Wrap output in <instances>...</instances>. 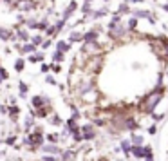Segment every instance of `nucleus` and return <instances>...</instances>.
Instances as JSON below:
<instances>
[{
    "mask_svg": "<svg viewBox=\"0 0 168 161\" xmlns=\"http://www.w3.org/2000/svg\"><path fill=\"white\" fill-rule=\"evenodd\" d=\"M165 98V87H157L154 89L152 92H148L145 96V102L141 105V109L145 110L146 114H154V109L159 105V102Z\"/></svg>",
    "mask_w": 168,
    "mask_h": 161,
    "instance_id": "obj_1",
    "label": "nucleus"
},
{
    "mask_svg": "<svg viewBox=\"0 0 168 161\" xmlns=\"http://www.w3.org/2000/svg\"><path fill=\"white\" fill-rule=\"evenodd\" d=\"M81 51L85 53V54H89L90 58H94V56H100V54H101V45L98 44V42H85Z\"/></svg>",
    "mask_w": 168,
    "mask_h": 161,
    "instance_id": "obj_2",
    "label": "nucleus"
},
{
    "mask_svg": "<svg viewBox=\"0 0 168 161\" xmlns=\"http://www.w3.org/2000/svg\"><path fill=\"white\" fill-rule=\"evenodd\" d=\"M31 105H33V109L38 110L42 109V107H47V105H51V98L45 94H38V96H33L31 98Z\"/></svg>",
    "mask_w": 168,
    "mask_h": 161,
    "instance_id": "obj_3",
    "label": "nucleus"
},
{
    "mask_svg": "<svg viewBox=\"0 0 168 161\" xmlns=\"http://www.w3.org/2000/svg\"><path fill=\"white\" fill-rule=\"evenodd\" d=\"M127 33H128V29L125 27L123 24H117V25H109V35H110V38H116V40H119V38H125V36H127Z\"/></svg>",
    "mask_w": 168,
    "mask_h": 161,
    "instance_id": "obj_4",
    "label": "nucleus"
},
{
    "mask_svg": "<svg viewBox=\"0 0 168 161\" xmlns=\"http://www.w3.org/2000/svg\"><path fill=\"white\" fill-rule=\"evenodd\" d=\"M35 0H20V2H16L15 8H18V11H22V13H29L35 9Z\"/></svg>",
    "mask_w": 168,
    "mask_h": 161,
    "instance_id": "obj_5",
    "label": "nucleus"
},
{
    "mask_svg": "<svg viewBox=\"0 0 168 161\" xmlns=\"http://www.w3.org/2000/svg\"><path fill=\"white\" fill-rule=\"evenodd\" d=\"M76 8H78V4H76V0H73V2L67 6V9L63 11V15H62V20H63V22H67V20L71 18V15H73L74 11H76Z\"/></svg>",
    "mask_w": 168,
    "mask_h": 161,
    "instance_id": "obj_6",
    "label": "nucleus"
},
{
    "mask_svg": "<svg viewBox=\"0 0 168 161\" xmlns=\"http://www.w3.org/2000/svg\"><path fill=\"white\" fill-rule=\"evenodd\" d=\"M15 35H16V40H20V42H29V33H27V29H24V27H18L16 25V31H15Z\"/></svg>",
    "mask_w": 168,
    "mask_h": 161,
    "instance_id": "obj_7",
    "label": "nucleus"
},
{
    "mask_svg": "<svg viewBox=\"0 0 168 161\" xmlns=\"http://www.w3.org/2000/svg\"><path fill=\"white\" fill-rule=\"evenodd\" d=\"M81 40H83V42H96V40H98V31L90 29V31H87V33H81Z\"/></svg>",
    "mask_w": 168,
    "mask_h": 161,
    "instance_id": "obj_8",
    "label": "nucleus"
},
{
    "mask_svg": "<svg viewBox=\"0 0 168 161\" xmlns=\"http://www.w3.org/2000/svg\"><path fill=\"white\" fill-rule=\"evenodd\" d=\"M35 51H36V47L31 44V42H27V44H24L22 47H20V54H35Z\"/></svg>",
    "mask_w": 168,
    "mask_h": 161,
    "instance_id": "obj_9",
    "label": "nucleus"
},
{
    "mask_svg": "<svg viewBox=\"0 0 168 161\" xmlns=\"http://www.w3.org/2000/svg\"><path fill=\"white\" fill-rule=\"evenodd\" d=\"M130 13H132L134 18H150V13L145 11V9H134V11H130Z\"/></svg>",
    "mask_w": 168,
    "mask_h": 161,
    "instance_id": "obj_10",
    "label": "nucleus"
},
{
    "mask_svg": "<svg viewBox=\"0 0 168 161\" xmlns=\"http://www.w3.org/2000/svg\"><path fill=\"white\" fill-rule=\"evenodd\" d=\"M11 36H13V33H11L9 29H6V27H2V25H0V40L8 42V40H11Z\"/></svg>",
    "mask_w": 168,
    "mask_h": 161,
    "instance_id": "obj_11",
    "label": "nucleus"
},
{
    "mask_svg": "<svg viewBox=\"0 0 168 161\" xmlns=\"http://www.w3.org/2000/svg\"><path fill=\"white\" fill-rule=\"evenodd\" d=\"M132 9H130V6L127 4V2H121L119 4V8H117V15H128Z\"/></svg>",
    "mask_w": 168,
    "mask_h": 161,
    "instance_id": "obj_12",
    "label": "nucleus"
},
{
    "mask_svg": "<svg viewBox=\"0 0 168 161\" xmlns=\"http://www.w3.org/2000/svg\"><path fill=\"white\" fill-rule=\"evenodd\" d=\"M69 47H71V44H67V42H62V40H60L58 44H56V51H60V53H63V54H65V53L69 51Z\"/></svg>",
    "mask_w": 168,
    "mask_h": 161,
    "instance_id": "obj_13",
    "label": "nucleus"
},
{
    "mask_svg": "<svg viewBox=\"0 0 168 161\" xmlns=\"http://www.w3.org/2000/svg\"><path fill=\"white\" fill-rule=\"evenodd\" d=\"M18 89H20V98H25V96H27V91H29L27 83H25V81H18Z\"/></svg>",
    "mask_w": 168,
    "mask_h": 161,
    "instance_id": "obj_14",
    "label": "nucleus"
},
{
    "mask_svg": "<svg viewBox=\"0 0 168 161\" xmlns=\"http://www.w3.org/2000/svg\"><path fill=\"white\" fill-rule=\"evenodd\" d=\"M74 42H81V33H78V31H73V33H71L69 44H74Z\"/></svg>",
    "mask_w": 168,
    "mask_h": 161,
    "instance_id": "obj_15",
    "label": "nucleus"
},
{
    "mask_svg": "<svg viewBox=\"0 0 168 161\" xmlns=\"http://www.w3.org/2000/svg\"><path fill=\"white\" fill-rule=\"evenodd\" d=\"M24 24H25V27H27V29H36L38 20H36V18H27Z\"/></svg>",
    "mask_w": 168,
    "mask_h": 161,
    "instance_id": "obj_16",
    "label": "nucleus"
},
{
    "mask_svg": "<svg viewBox=\"0 0 168 161\" xmlns=\"http://www.w3.org/2000/svg\"><path fill=\"white\" fill-rule=\"evenodd\" d=\"M24 67H25V60L18 58V60L15 62V71H16V73H22V71H24Z\"/></svg>",
    "mask_w": 168,
    "mask_h": 161,
    "instance_id": "obj_17",
    "label": "nucleus"
},
{
    "mask_svg": "<svg viewBox=\"0 0 168 161\" xmlns=\"http://www.w3.org/2000/svg\"><path fill=\"white\" fill-rule=\"evenodd\" d=\"M42 60H44V53H36V54H31L29 56L31 64H36V62H42Z\"/></svg>",
    "mask_w": 168,
    "mask_h": 161,
    "instance_id": "obj_18",
    "label": "nucleus"
},
{
    "mask_svg": "<svg viewBox=\"0 0 168 161\" xmlns=\"http://www.w3.org/2000/svg\"><path fill=\"white\" fill-rule=\"evenodd\" d=\"M107 13H109V9H107V8H101L100 11H94V13H92V18H94V20H98V18H101V16L107 15Z\"/></svg>",
    "mask_w": 168,
    "mask_h": 161,
    "instance_id": "obj_19",
    "label": "nucleus"
},
{
    "mask_svg": "<svg viewBox=\"0 0 168 161\" xmlns=\"http://www.w3.org/2000/svg\"><path fill=\"white\" fill-rule=\"evenodd\" d=\"M163 42V51H161V56L168 62V40H161Z\"/></svg>",
    "mask_w": 168,
    "mask_h": 161,
    "instance_id": "obj_20",
    "label": "nucleus"
},
{
    "mask_svg": "<svg viewBox=\"0 0 168 161\" xmlns=\"http://www.w3.org/2000/svg\"><path fill=\"white\" fill-rule=\"evenodd\" d=\"M47 27H49V20H47V18H42L36 25V29H40V31H45Z\"/></svg>",
    "mask_w": 168,
    "mask_h": 161,
    "instance_id": "obj_21",
    "label": "nucleus"
},
{
    "mask_svg": "<svg viewBox=\"0 0 168 161\" xmlns=\"http://www.w3.org/2000/svg\"><path fill=\"white\" fill-rule=\"evenodd\" d=\"M52 62H54V64H60V62H63V53L54 51V54H52Z\"/></svg>",
    "mask_w": 168,
    "mask_h": 161,
    "instance_id": "obj_22",
    "label": "nucleus"
},
{
    "mask_svg": "<svg viewBox=\"0 0 168 161\" xmlns=\"http://www.w3.org/2000/svg\"><path fill=\"white\" fill-rule=\"evenodd\" d=\"M132 143H134V147H141L143 145V136L134 134V136H132Z\"/></svg>",
    "mask_w": 168,
    "mask_h": 161,
    "instance_id": "obj_23",
    "label": "nucleus"
},
{
    "mask_svg": "<svg viewBox=\"0 0 168 161\" xmlns=\"http://www.w3.org/2000/svg\"><path fill=\"white\" fill-rule=\"evenodd\" d=\"M44 152H49V154H58V147H54V145H45L44 147Z\"/></svg>",
    "mask_w": 168,
    "mask_h": 161,
    "instance_id": "obj_24",
    "label": "nucleus"
},
{
    "mask_svg": "<svg viewBox=\"0 0 168 161\" xmlns=\"http://www.w3.org/2000/svg\"><path fill=\"white\" fill-rule=\"evenodd\" d=\"M42 42H44V36H42V35H36V36H33V40H31V44L35 45V47H36V45H42Z\"/></svg>",
    "mask_w": 168,
    "mask_h": 161,
    "instance_id": "obj_25",
    "label": "nucleus"
},
{
    "mask_svg": "<svg viewBox=\"0 0 168 161\" xmlns=\"http://www.w3.org/2000/svg\"><path fill=\"white\" fill-rule=\"evenodd\" d=\"M81 13H83V15H89V13H92V6H90L89 2H85V4L81 6Z\"/></svg>",
    "mask_w": 168,
    "mask_h": 161,
    "instance_id": "obj_26",
    "label": "nucleus"
},
{
    "mask_svg": "<svg viewBox=\"0 0 168 161\" xmlns=\"http://www.w3.org/2000/svg\"><path fill=\"white\" fill-rule=\"evenodd\" d=\"M136 27H138V18H134V16H132L130 20H128V27H127V29H128V31H134Z\"/></svg>",
    "mask_w": 168,
    "mask_h": 161,
    "instance_id": "obj_27",
    "label": "nucleus"
},
{
    "mask_svg": "<svg viewBox=\"0 0 168 161\" xmlns=\"http://www.w3.org/2000/svg\"><path fill=\"white\" fill-rule=\"evenodd\" d=\"M8 112H9V114H11V118H15L16 114L20 112V109H18V107H16L15 103H13V105H11V107H9V109H8Z\"/></svg>",
    "mask_w": 168,
    "mask_h": 161,
    "instance_id": "obj_28",
    "label": "nucleus"
},
{
    "mask_svg": "<svg viewBox=\"0 0 168 161\" xmlns=\"http://www.w3.org/2000/svg\"><path fill=\"white\" fill-rule=\"evenodd\" d=\"M117 24H121V15H117L116 13V15L112 16V20H110L109 25H117Z\"/></svg>",
    "mask_w": 168,
    "mask_h": 161,
    "instance_id": "obj_29",
    "label": "nucleus"
},
{
    "mask_svg": "<svg viewBox=\"0 0 168 161\" xmlns=\"http://www.w3.org/2000/svg\"><path fill=\"white\" fill-rule=\"evenodd\" d=\"M8 78H9L8 71H6V69H2V67H0V83H2V81H4V80H8Z\"/></svg>",
    "mask_w": 168,
    "mask_h": 161,
    "instance_id": "obj_30",
    "label": "nucleus"
},
{
    "mask_svg": "<svg viewBox=\"0 0 168 161\" xmlns=\"http://www.w3.org/2000/svg\"><path fill=\"white\" fill-rule=\"evenodd\" d=\"M54 33H56V27H54V25H49V27L45 29V35H47V36H54Z\"/></svg>",
    "mask_w": 168,
    "mask_h": 161,
    "instance_id": "obj_31",
    "label": "nucleus"
},
{
    "mask_svg": "<svg viewBox=\"0 0 168 161\" xmlns=\"http://www.w3.org/2000/svg\"><path fill=\"white\" fill-rule=\"evenodd\" d=\"M65 24H67V22H63V20H58V24L54 25V27H56V33H58V31H62V29H63V27H65Z\"/></svg>",
    "mask_w": 168,
    "mask_h": 161,
    "instance_id": "obj_32",
    "label": "nucleus"
},
{
    "mask_svg": "<svg viewBox=\"0 0 168 161\" xmlns=\"http://www.w3.org/2000/svg\"><path fill=\"white\" fill-rule=\"evenodd\" d=\"M121 148H123L125 152H128V150H130V143H128V141H121Z\"/></svg>",
    "mask_w": 168,
    "mask_h": 161,
    "instance_id": "obj_33",
    "label": "nucleus"
},
{
    "mask_svg": "<svg viewBox=\"0 0 168 161\" xmlns=\"http://www.w3.org/2000/svg\"><path fill=\"white\" fill-rule=\"evenodd\" d=\"M49 69H51V64H42V65H40V71H42V73H47Z\"/></svg>",
    "mask_w": 168,
    "mask_h": 161,
    "instance_id": "obj_34",
    "label": "nucleus"
},
{
    "mask_svg": "<svg viewBox=\"0 0 168 161\" xmlns=\"http://www.w3.org/2000/svg\"><path fill=\"white\" fill-rule=\"evenodd\" d=\"M45 81H47V83H51V85H56V80H54V76H51V74H47Z\"/></svg>",
    "mask_w": 168,
    "mask_h": 161,
    "instance_id": "obj_35",
    "label": "nucleus"
},
{
    "mask_svg": "<svg viewBox=\"0 0 168 161\" xmlns=\"http://www.w3.org/2000/svg\"><path fill=\"white\" fill-rule=\"evenodd\" d=\"M51 69L54 73H60V71H62V65H60V64H51Z\"/></svg>",
    "mask_w": 168,
    "mask_h": 161,
    "instance_id": "obj_36",
    "label": "nucleus"
},
{
    "mask_svg": "<svg viewBox=\"0 0 168 161\" xmlns=\"http://www.w3.org/2000/svg\"><path fill=\"white\" fill-rule=\"evenodd\" d=\"M49 47H51V40L47 38V40H44V42H42V49H49Z\"/></svg>",
    "mask_w": 168,
    "mask_h": 161,
    "instance_id": "obj_37",
    "label": "nucleus"
},
{
    "mask_svg": "<svg viewBox=\"0 0 168 161\" xmlns=\"http://www.w3.org/2000/svg\"><path fill=\"white\" fill-rule=\"evenodd\" d=\"M47 139L54 143V141H58V134H47Z\"/></svg>",
    "mask_w": 168,
    "mask_h": 161,
    "instance_id": "obj_38",
    "label": "nucleus"
},
{
    "mask_svg": "<svg viewBox=\"0 0 168 161\" xmlns=\"http://www.w3.org/2000/svg\"><path fill=\"white\" fill-rule=\"evenodd\" d=\"M51 123H52V125H62V121H60V118H58V116H54Z\"/></svg>",
    "mask_w": 168,
    "mask_h": 161,
    "instance_id": "obj_39",
    "label": "nucleus"
},
{
    "mask_svg": "<svg viewBox=\"0 0 168 161\" xmlns=\"http://www.w3.org/2000/svg\"><path fill=\"white\" fill-rule=\"evenodd\" d=\"M15 139H16V136H9V138H8V143H9V145H13V143H15Z\"/></svg>",
    "mask_w": 168,
    "mask_h": 161,
    "instance_id": "obj_40",
    "label": "nucleus"
},
{
    "mask_svg": "<svg viewBox=\"0 0 168 161\" xmlns=\"http://www.w3.org/2000/svg\"><path fill=\"white\" fill-rule=\"evenodd\" d=\"M0 2H6V4H9V6H15L16 4L15 0H0Z\"/></svg>",
    "mask_w": 168,
    "mask_h": 161,
    "instance_id": "obj_41",
    "label": "nucleus"
},
{
    "mask_svg": "<svg viewBox=\"0 0 168 161\" xmlns=\"http://www.w3.org/2000/svg\"><path fill=\"white\" fill-rule=\"evenodd\" d=\"M0 112H2V114H8V107H4V105H2V107H0Z\"/></svg>",
    "mask_w": 168,
    "mask_h": 161,
    "instance_id": "obj_42",
    "label": "nucleus"
},
{
    "mask_svg": "<svg viewBox=\"0 0 168 161\" xmlns=\"http://www.w3.org/2000/svg\"><path fill=\"white\" fill-rule=\"evenodd\" d=\"M128 2H132V4H143L145 0H128Z\"/></svg>",
    "mask_w": 168,
    "mask_h": 161,
    "instance_id": "obj_43",
    "label": "nucleus"
},
{
    "mask_svg": "<svg viewBox=\"0 0 168 161\" xmlns=\"http://www.w3.org/2000/svg\"><path fill=\"white\" fill-rule=\"evenodd\" d=\"M163 11H166L168 13V4H163Z\"/></svg>",
    "mask_w": 168,
    "mask_h": 161,
    "instance_id": "obj_44",
    "label": "nucleus"
},
{
    "mask_svg": "<svg viewBox=\"0 0 168 161\" xmlns=\"http://www.w3.org/2000/svg\"><path fill=\"white\" fill-rule=\"evenodd\" d=\"M85 2H89V4H90V2H92V0H85Z\"/></svg>",
    "mask_w": 168,
    "mask_h": 161,
    "instance_id": "obj_45",
    "label": "nucleus"
},
{
    "mask_svg": "<svg viewBox=\"0 0 168 161\" xmlns=\"http://www.w3.org/2000/svg\"><path fill=\"white\" fill-rule=\"evenodd\" d=\"M15 2H20V0H15Z\"/></svg>",
    "mask_w": 168,
    "mask_h": 161,
    "instance_id": "obj_46",
    "label": "nucleus"
},
{
    "mask_svg": "<svg viewBox=\"0 0 168 161\" xmlns=\"http://www.w3.org/2000/svg\"><path fill=\"white\" fill-rule=\"evenodd\" d=\"M105 2H109V0H105Z\"/></svg>",
    "mask_w": 168,
    "mask_h": 161,
    "instance_id": "obj_47",
    "label": "nucleus"
},
{
    "mask_svg": "<svg viewBox=\"0 0 168 161\" xmlns=\"http://www.w3.org/2000/svg\"><path fill=\"white\" fill-rule=\"evenodd\" d=\"M166 76H168V73H166Z\"/></svg>",
    "mask_w": 168,
    "mask_h": 161,
    "instance_id": "obj_48",
    "label": "nucleus"
}]
</instances>
